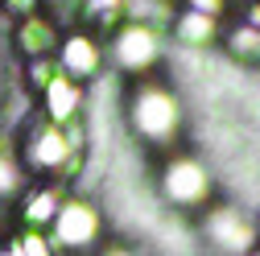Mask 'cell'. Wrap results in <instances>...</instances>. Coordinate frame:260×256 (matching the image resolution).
<instances>
[{"mask_svg": "<svg viewBox=\"0 0 260 256\" xmlns=\"http://www.w3.org/2000/svg\"><path fill=\"white\" fill-rule=\"evenodd\" d=\"M211 190H215L211 170L199 162V157H170L166 170H161V195H166L174 207H186V211L207 207Z\"/></svg>", "mask_w": 260, "mask_h": 256, "instance_id": "3", "label": "cell"}, {"mask_svg": "<svg viewBox=\"0 0 260 256\" xmlns=\"http://www.w3.org/2000/svg\"><path fill=\"white\" fill-rule=\"evenodd\" d=\"M219 21L215 17H203V13H194V9H186V13H178V21H174V38L178 42H186V46H207V42H215L219 34Z\"/></svg>", "mask_w": 260, "mask_h": 256, "instance_id": "10", "label": "cell"}, {"mask_svg": "<svg viewBox=\"0 0 260 256\" xmlns=\"http://www.w3.org/2000/svg\"><path fill=\"white\" fill-rule=\"evenodd\" d=\"M186 9H194V13H203V17H223L227 9H232V0H186Z\"/></svg>", "mask_w": 260, "mask_h": 256, "instance_id": "16", "label": "cell"}, {"mask_svg": "<svg viewBox=\"0 0 260 256\" xmlns=\"http://www.w3.org/2000/svg\"><path fill=\"white\" fill-rule=\"evenodd\" d=\"M34 5H38V0H5V9H13V13H29Z\"/></svg>", "mask_w": 260, "mask_h": 256, "instance_id": "17", "label": "cell"}, {"mask_svg": "<svg viewBox=\"0 0 260 256\" xmlns=\"http://www.w3.org/2000/svg\"><path fill=\"white\" fill-rule=\"evenodd\" d=\"M17 46L29 62H38V58H50L58 46H62V34H58V25L54 17H38V13H29L25 25L17 29Z\"/></svg>", "mask_w": 260, "mask_h": 256, "instance_id": "7", "label": "cell"}, {"mask_svg": "<svg viewBox=\"0 0 260 256\" xmlns=\"http://www.w3.org/2000/svg\"><path fill=\"white\" fill-rule=\"evenodd\" d=\"M203 240L219 252V256H248L256 248V228L248 223V215L240 207H211L203 215Z\"/></svg>", "mask_w": 260, "mask_h": 256, "instance_id": "4", "label": "cell"}, {"mask_svg": "<svg viewBox=\"0 0 260 256\" xmlns=\"http://www.w3.org/2000/svg\"><path fill=\"white\" fill-rule=\"evenodd\" d=\"M128 124H133V133L145 137L149 145H170L182 128V104L170 87L161 83H145L133 91V100H128Z\"/></svg>", "mask_w": 260, "mask_h": 256, "instance_id": "1", "label": "cell"}, {"mask_svg": "<svg viewBox=\"0 0 260 256\" xmlns=\"http://www.w3.org/2000/svg\"><path fill=\"white\" fill-rule=\"evenodd\" d=\"M79 104H83V91L67 75H54L42 87V108H46V120H54V124H71L79 116Z\"/></svg>", "mask_w": 260, "mask_h": 256, "instance_id": "9", "label": "cell"}, {"mask_svg": "<svg viewBox=\"0 0 260 256\" xmlns=\"http://www.w3.org/2000/svg\"><path fill=\"white\" fill-rule=\"evenodd\" d=\"M54 240L62 248H91L95 240H100V211H95L87 199H71V203H62L58 215H54Z\"/></svg>", "mask_w": 260, "mask_h": 256, "instance_id": "6", "label": "cell"}, {"mask_svg": "<svg viewBox=\"0 0 260 256\" xmlns=\"http://www.w3.org/2000/svg\"><path fill=\"white\" fill-rule=\"evenodd\" d=\"M17 240H21V252H25V256H54V244H50L42 232H34V228H25Z\"/></svg>", "mask_w": 260, "mask_h": 256, "instance_id": "14", "label": "cell"}, {"mask_svg": "<svg viewBox=\"0 0 260 256\" xmlns=\"http://www.w3.org/2000/svg\"><path fill=\"white\" fill-rule=\"evenodd\" d=\"M13 190H21V166L17 157H0V195H13Z\"/></svg>", "mask_w": 260, "mask_h": 256, "instance_id": "15", "label": "cell"}, {"mask_svg": "<svg viewBox=\"0 0 260 256\" xmlns=\"http://www.w3.org/2000/svg\"><path fill=\"white\" fill-rule=\"evenodd\" d=\"M58 190H34V195L25 199V207H21V219H25V228H34V232H42V228H50L54 223V215H58Z\"/></svg>", "mask_w": 260, "mask_h": 256, "instance_id": "12", "label": "cell"}, {"mask_svg": "<svg viewBox=\"0 0 260 256\" xmlns=\"http://www.w3.org/2000/svg\"><path fill=\"white\" fill-rule=\"evenodd\" d=\"M227 54L244 67H260V25H236L232 34L223 38Z\"/></svg>", "mask_w": 260, "mask_h": 256, "instance_id": "11", "label": "cell"}, {"mask_svg": "<svg viewBox=\"0 0 260 256\" xmlns=\"http://www.w3.org/2000/svg\"><path fill=\"white\" fill-rule=\"evenodd\" d=\"M21 162L34 174H71V166H79V133L54 120L29 124L21 141Z\"/></svg>", "mask_w": 260, "mask_h": 256, "instance_id": "2", "label": "cell"}, {"mask_svg": "<svg viewBox=\"0 0 260 256\" xmlns=\"http://www.w3.org/2000/svg\"><path fill=\"white\" fill-rule=\"evenodd\" d=\"M112 58H116V67H120V71H128V75H145V71H153V67H157V58H161L157 25H145V21L116 25Z\"/></svg>", "mask_w": 260, "mask_h": 256, "instance_id": "5", "label": "cell"}, {"mask_svg": "<svg viewBox=\"0 0 260 256\" xmlns=\"http://www.w3.org/2000/svg\"><path fill=\"white\" fill-rule=\"evenodd\" d=\"M62 75L67 79H91L95 71H100V42L95 38H87V34H71V38H62Z\"/></svg>", "mask_w": 260, "mask_h": 256, "instance_id": "8", "label": "cell"}, {"mask_svg": "<svg viewBox=\"0 0 260 256\" xmlns=\"http://www.w3.org/2000/svg\"><path fill=\"white\" fill-rule=\"evenodd\" d=\"M256 17H260V5H256Z\"/></svg>", "mask_w": 260, "mask_h": 256, "instance_id": "20", "label": "cell"}, {"mask_svg": "<svg viewBox=\"0 0 260 256\" xmlns=\"http://www.w3.org/2000/svg\"><path fill=\"white\" fill-rule=\"evenodd\" d=\"M0 157H5V141H0Z\"/></svg>", "mask_w": 260, "mask_h": 256, "instance_id": "19", "label": "cell"}, {"mask_svg": "<svg viewBox=\"0 0 260 256\" xmlns=\"http://www.w3.org/2000/svg\"><path fill=\"white\" fill-rule=\"evenodd\" d=\"M124 5H128V0H87V5H83V13H87L91 21H100L104 29H112V25L120 21Z\"/></svg>", "mask_w": 260, "mask_h": 256, "instance_id": "13", "label": "cell"}, {"mask_svg": "<svg viewBox=\"0 0 260 256\" xmlns=\"http://www.w3.org/2000/svg\"><path fill=\"white\" fill-rule=\"evenodd\" d=\"M104 256H137V252H128V248H108Z\"/></svg>", "mask_w": 260, "mask_h": 256, "instance_id": "18", "label": "cell"}]
</instances>
